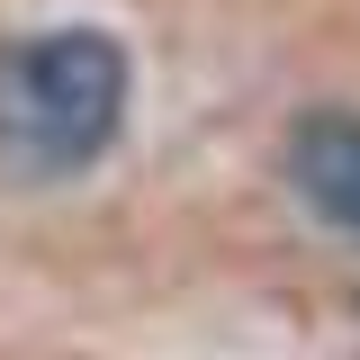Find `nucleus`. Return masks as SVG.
I'll return each mask as SVG.
<instances>
[{
    "instance_id": "nucleus-1",
    "label": "nucleus",
    "mask_w": 360,
    "mask_h": 360,
    "mask_svg": "<svg viewBox=\"0 0 360 360\" xmlns=\"http://www.w3.org/2000/svg\"><path fill=\"white\" fill-rule=\"evenodd\" d=\"M127 117V54L108 27H45L18 54V127L45 162H90Z\"/></svg>"
},
{
    "instance_id": "nucleus-2",
    "label": "nucleus",
    "mask_w": 360,
    "mask_h": 360,
    "mask_svg": "<svg viewBox=\"0 0 360 360\" xmlns=\"http://www.w3.org/2000/svg\"><path fill=\"white\" fill-rule=\"evenodd\" d=\"M288 180L307 189V207H324L342 234H360V117L352 108H315L288 135Z\"/></svg>"
}]
</instances>
